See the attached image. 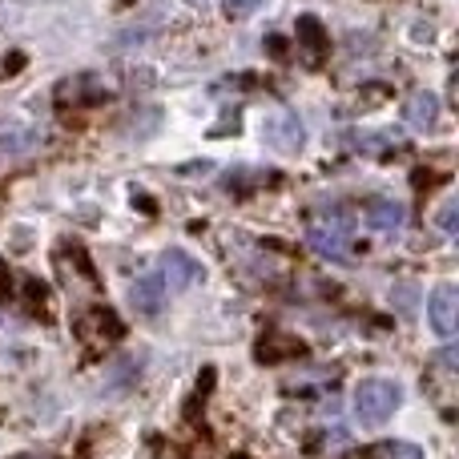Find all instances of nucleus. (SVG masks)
Masks as SVG:
<instances>
[{
  "instance_id": "obj_14",
  "label": "nucleus",
  "mask_w": 459,
  "mask_h": 459,
  "mask_svg": "<svg viewBox=\"0 0 459 459\" xmlns=\"http://www.w3.org/2000/svg\"><path fill=\"white\" fill-rule=\"evenodd\" d=\"M210 169H214L210 161H194V166H182V174H210Z\"/></svg>"
},
{
  "instance_id": "obj_15",
  "label": "nucleus",
  "mask_w": 459,
  "mask_h": 459,
  "mask_svg": "<svg viewBox=\"0 0 459 459\" xmlns=\"http://www.w3.org/2000/svg\"><path fill=\"white\" fill-rule=\"evenodd\" d=\"M21 459H24V455H21Z\"/></svg>"
},
{
  "instance_id": "obj_6",
  "label": "nucleus",
  "mask_w": 459,
  "mask_h": 459,
  "mask_svg": "<svg viewBox=\"0 0 459 459\" xmlns=\"http://www.w3.org/2000/svg\"><path fill=\"white\" fill-rule=\"evenodd\" d=\"M363 214H367V226L383 230V234H395V230H403V222H407L403 202H395V198H367Z\"/></svg>"
},
{
  "instance_id": "obj_13",
  "label": "nucleus",
  "mask_w": 459,
  "mask_h": 459,
  "mask_svg": "<svg viewBox=\"0 0 459 459\" xmlns=\"http://www.w3.org/2000/svg\"><path fill=\"white\" fill-rule=\"evenodd\" d=\"M258 8H262V0H226V16H234V21L258 13Z\"/></svg>"
},
{
  "instance_id": "obj_12",
  "label": "nucleus",
  "mask_w": 459,
  "mask_h": 459,
  "mask_svg": "<svg viewBox=\"0 0 459 459\" xmlns=\"http://www.w3.org/2000/svg\"><path fill=\"white\" fill-rule=\"evenodd\" d=\"M436 222H439V230H444V234H455V230H459V202H455V198H447L444 206H439Z\"/></svg>"
},
{
  "instance_id": "obj_1",
  "label": "nucleus",
  "mask_w": 459,
  "mask_h": 459,
  "mask_svg": "<svg viewBox=\"0 0 459 459\" xmlns=\"http://www.w3.org/2000/svg\"><path fill=\"white\" fill-rule=\"evenodd\" d=\"M399 403H403V387L395 379H387V375H371V379H363L355 387V415L367 428L387 423L399 411Z\"/></svg>"
},
{
  "instance_id": "obj_10",
  "label": "nucleus",
  "mask_w": 459,
  "mask_h": 459,
  "mask_svg": "<svg viewBox=\"0 0 459 459\" xmlns=\"http://www.w3.org/2000/svg\"><path fill=\"white\" fill-rule=\"evenodd\" d=\"M299 45L307 48L310 61H318V56L331 48V37H326V29L318 24V16H299Z\"/></svg>"
},
{
  "instance_id": "obj_2",
  "label": "nucleus",
  "mask_w": 459,
  "mask_h": 459,
  "mask_svg": "<svg viewBox=\"0 0 459 459\" xmlns=\"http://www.w3.org/2000/svg\"><path fill=\"white\" fill-rule=\"evenodd\" d=\"M428 323L439 339H452L459 326V286L455 282H439L428 294Z\"/></svg>"
},
{
  "instance_id": "obj_5",
  "label": "nucleus",
  "mask_w": 459,
  "mask_h": 459,
  "mask_svg": "<svg viewBox=\"0 0 459 459\" xmlns=\"http://www.w3.org/2000/svg\"><path fill=\"white\" fill-rule=\"evenodd\" d=\"M166 299H169V290L158 274H137L134 286H129V302H134L145 318H158L161 310H166Z\"/></svg>"
},
{
  "instance_id": "obj_4",
  "label": "nucleus",
  "mask_w": 459,
  "mask_h": 459,
  "mask_svg": "<svg viewBox=\"0 0 459 459\" xmlns=\"http://www.w3.org/2000/svg\"><path fill=\"white\" fill-rule=\"evenodd\" d=\"M73 331L81 334L85 342H105V339H121V318L113 315L109 307H89L77 315Z\"/></svg>"
},
{
  "instance_id": "obj_7",
  "label": "nucleus",
  "mask_w": 459,
  "mask_h": 459,
  "mask_svg": "<svg viewBox=\"0 0 459 459\" xmlns=\"http://www.w3.org/2000/svg\"><path fill=\"white\" fill-rule=\"evenodd\" d=\"M403 117H407V126H411V129H420V134H431V129L439 126V97L431 93V89L415 93L411 101H407Z\"/></svg>"
},
{
  "instance_id": "obj_8",
  "label": "nucleus",
  "mask_w": 459,
  "mask_h": 459,
  "mask_svg": "<svg viewBox=\"0 0 459 459\" xmlns=\"http://www.w3.org/2000/svg\"><path fill=\"white\" fill-rule=\"evenodd\" d=\"M262 137H266L270 145H278V150H286V153H294L302 145V121L299 117H290V113H282V117H274L270 126H262Z\"/></svg>"
},
{
  "instance_id": "obj_9",
  "label": "nucleus",
  "mask_w": 459,
  "mask_h": 459,
  "mask_svg": "<svg viewBox=\"0 0 459 459\" xmlns=\"http://www.w3.org/2000/svg\"><path fill=\"white\" fill-rule=\"evenodd\" d=\"M307 246H315L318 254H326V258H334V262H351V238L347 234H339V230H326V226H310L307 230Z\"/></svg>"
},
{
  "instance_id": "obj_3",
  "label": "nucleus",
  "mask_w": 459,
  "mask_h": 459,
  "mask_svg": "<svg viewBox=\"0 0 459 459\" xmlns=\"http://www.w3.org/2000/svg\"><path fill=\"white\" fill-rule=\"evenodd\" d=\"M161 282H166V290H190L194 282H202L206 278V266H202L198 258H190L186 250H166L161 254Z\"/></svg>"
},
{
  "instance_id": "obj_11",
  "label": "nucleus",
  "mask_w": 459,
  "mask_h": 459,
  "mask_svg": "<svg viewBox=\"0 0 459 459\" xmlns=\"http://www.w3.org/2000/svg\"><path fill=\"white\" fill-rule=\"evenodd\" d=\"M363 459H423V452L407 439H379V444L363 447Z\"/></svg>"
}]
</instances>
